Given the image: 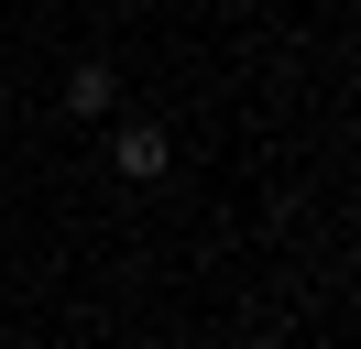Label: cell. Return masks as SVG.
Instances as JSON below:
<instances>
[{
    "mask_svg": "<svg viewBox=\"0 0 361 349\" xmlns=\"http://www.w3.org/2000/svg\"><path fill=\"white\" fill-rule=\"evenodd\" d=\"M110 174L154 186V174H164V131H154V120H121V131H110Z\"/></svg>",
    "mask_w": 361,
    "mask_h": 349,
    "instance_id": "1",
    "label": "cell"
},
{
    "mask_svg": "<svg viewBox=\"0 0 361 349\" xmlns=\"http://www.w3.org/2000/svg\"><path fill=\"white\" fill-rule=\"evenodd\" d=\"M66 109H77V120H110V109H121V77H110V65H77V77H66Z\"/></svg>",
    "mask_w": 361,
    "mask_h": 349,
    "instance_id": "2",
    "label": "cell"
}]
</instances>
